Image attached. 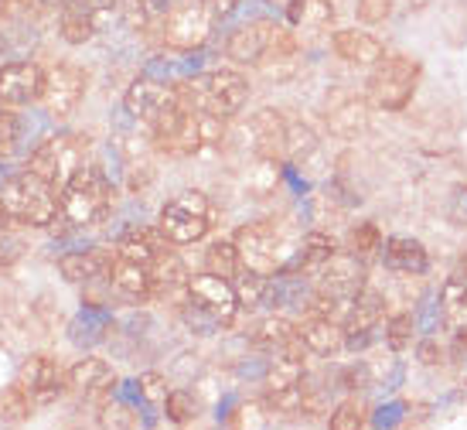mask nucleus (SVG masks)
I'll use <instances>...</instances> for the list:
<instances>
[{
    "label": "nucleus",
    "mask_w": 467,
    "mask_h": 430,
    "mask_svg": "<svg viewBox=\"0 0 467 430\" xmlns=\"http://www.w3.org/2000/svg\"><path fill=\"white\" fill-rule=\"evenodd\" d=\"M113 205V184L103 168L82 164L72 174V182L62 188V222L68 229H89L109 215Z\"/></svg>",
    "instance_id": "f257e3e1"
},
{
    "label": "nucleus",
    "mask_w": 467,
    "mask_h": 430,
    "mask_svg": "<svg viewBox=\"0 0 467 430\" xmlns=\"http://www.w3.org/2000/svg\"><path fill=\"white\" fill-rule=\"evenodd\" d=\"M4 202L7 209L14 212V219L25 222V225H35V229H48L62 219V195L52 182H45L35 171H21V174H11V182L4 184Z\"/></svg>",
    "instance_id": "f03ea898"
},
{
    "label": "nucleus",
    "mask_w": 467,
    "mask_h": 430,
    "mask_svg": "<svg viewBox=\"0 0 467 430\" xmlns=\"http://www.w3.org/2000/svg\"><path fill=\"white\" fill-rule=\"evenodd\" d=\"M182 100L229 120L246 106L249 79L239 68H212V72H202L192 82H184Z\"/></svg>",
    "instance_id": "7ed1b4c3"
},
{
    "label": "nucleus",
    "mask_w": 467,
    "mask_h": 430,
    "mask_svg": "<svg viewBox=\"0 0 467 430\" xmlns=\"http://www.w3.org/2000/svg\"><path fill=\"white\" fill-rule=\"evenodd\" d=\"M362 290H365V260H358L355 253H335V257L317 270L311 308H317V311L327 314V318H335L337 308L355 304Z\"/></svg>",
    "instance_id": "20e7f679"
},
{
    "label": "nucleus",
    "mask_w": 467,
    "mask_h": 430,
    "mask_svg": "<svg viewBox=\"0 0 467 430\" xmlns=\"http://www.w3.org/2000/svg\"><path fill=\"white\" fill-rule=\"evenodd\" d=\"M294 38L286 27H276L273 21H246L225 38V55L235 66H263L266 58H294Z\"/></svg>",
    "instance_id": "39448f33"
},
{
    "label": "nucleus",
    "mask_w": 467,
    "mask_h": 430,
    "mask_svg": "<svg viewBox=\"0 0 467 430\" xmlns=\"http://www.w3.org/2000/svg\"><path fill=\"white\" fill-rule=\"evenodd\" d=\"M215 225V209L205 192H182L161 209L157 229L168 236L171 246H192L202 243Z\"/></svg>",
    "instance_id": "423d86ee"
},
{
    "label": "nucleus",
    "mask_w": 467,
    "mask_h": 430,
    "mask_svg": "<svg viewBox=\"0 0 467 430\" xmlns=\"http://www.w3.org/2000/svg\"><path fill=\"white\" fill-rule=\"evenodd\" d=\"M416 86H420V62L410 58V55H389L382 62L372 66V76H368V103L386 110V113H396L402 106L413 100Z\"/></svg>",
    "instance_id": "0eeeda50"
},
{
    "label": "nucleus",
    "mask_w": 467,
    "mask_h": 430,
    "mask_svg": "<svg viewBox=\"0 0 467 430\" xmlns=\"http://www.w3.org/2000/svg\"><path fill=\"white\" fill-rule=\"evenodd\" d=\"M86 147L89 143H86V137H78V133H55V137L41 141L31 151L27 171H35L45 182H52L58 188V195H62V188L72 182V174L86 164Z\"/></svg>",
    "instance_id": "6e6552de"
},
{
    "label": "nucleus",
    "mask_w": 467,
    "mask_h": 430,
    "mask_svg": "<svg viewBox=\"0 0 467 430\" xmlns=\"http://www.w3.org/2000/svg\"><path fill=\"white\" fill-rule=\"evenodd\" d=\"M154 127L157 143L171 151V154H195L205 147V137H202V117H198V106L192 103H174L168 113L150 123Z\"/></svg>",
    "instance_id": "1a4fd4ad"
},
{
    "label": "nucleus",
    "mask_w": 467,
    "mask_h": 430,
    "mask_svg": "<svg viewBox=\"0 0 467 430\" xmlns=\"http://www.w3.org/2000/svg\"><path fill=\"white\" fill-rule=\"evenodd\" d=\"M188 300H192L195 308H202V311H208L215 321H222V325H229L235 314L243 311L233 280L222 274H212V270L195 274L188 280Z\"/></svg>",
    "instance_id": "9d476101"
},
{
    "label": "nucleus",
    "mask_w": 467,
    "mask_h": 430,
    "mask_svg": "<svg viewBox=\"0 0 467 430\" xmlns=\"http://www.w3.org/2000/svg\"><path fill=\"white\" fill-rule=\"evenodd\" d=\"M86 86H89V79L86 72L76 66H55L45 72V92H41V103L48 110V117L55 120H66L72 117L82 103V96H86Z\"/></svg>",
    "instance_id": "9b49d317"
},
{
    "label": "nucleus",
    "mask_w": 467,
    "mask_h": 430,
    "mask_svg": "<svg viewBox=\"0 0 467 430\" xmlns=\"http://www.w3.org/2000/svg\"><path fill=\"white\" fill-rule=\"evenodd\" d=\"M174 103H182V89H174L171 82H161L154 76H140L133 86H127V96H123V110L133 120H147V123H154Z\"/></svg>",
    "instance_id": "f8f14e48"
},
{
    "label": "nucleus",
    "mask_w": 467,
    "mask_h": 430,
    "mask_svg": "<svg viewBox=\"0 0 467 430\" xmlns=\"http://www.w3.org/2000/svg\"><path fill=\"white\" fill-rule=\"evenodd\" d=\"M382 321H386L382 298H379V294H368V290H362V294H358V300L351 304L345 325H341V328H345V349H348V352H365V349L379 339Z\"/></svg>",
    "instance_id": "ddd939ff"
},
{
    "label": "nucleus",
    "mask_w": 467,
    "mask_h": 430,
    "mask_svg": "<svg viewBox=\"0 0 467 430\" xmlns=\"http://www.w3.org/2000/svg\"><path fill=\"white\" fill-rule=\"evenodd\" d=\"M17 383L27 390V396L35 400V406H48L66 393L68 372H62V365L55 362L52 355H31V359L21 365Z\"/></svg>",
    "instance_id": "4468645a"
},
{
    "label": "nucleus",
    "mask_w": 467,
    "mask_h": 430,
    "mask_svg": "<svg viewBox=\"0 0 467 430\" xmlns=\"http://www.w3.org/2000/svg\"><path fill=\"white\" fill-rule=\"evenodd\" d=\"M243 257V270L256 274H276L280 270V253H276V233L266 222H249L233 239Z\"/></svg>",
    "instance_id": "2eb2a0df"
},
{
    "label": "nucleus",
    "mask_w": 467,
    "mask_h": 430,
    "mask_svg": "<svg viewBox=\"0 0 467 430\" xmlns=\"http://www.w3.org/2000/svg\"><path fill=\"white\" fill-rule=\"evenodd\" d=\"M45 92V68L35 62H4L0 66V106H31Z\"/></svg>",
    "instance_id": "dca6fc26"
},
{
    "label": "nucleus",
    "mask_w": 467,
    "mask_h": 430,
    "mask_svg": "<svg viewBox=\"0 0 467 430\" xmlns=\"http://www.w3.org/2000/svg\"><path fill=\"white\" fill-rule=\"evenodd\" d=\"M284 133H286V117L280 110H256L243 123L246 147L256 157H263V161H273L276 154H284Z\"/></svg>",
    "instance_id": "f3484780"
},
{
    "label": "nucleus",
    "mask_w": 467,
    "mask_h": 430,
    "mask_svg": "<svg viewBox=\"0 0 467 430\" xmlns=\"http://www.w3.org/2000/svg\"><path fill=\"white\" fill-rule=\"evenodd\" d=\"M208 31H212V14L205 11L202 0L178 4L168 14V41L178 45V48H195V45H202L208 38Z\"/></svg>",
    "instance_id": "a211bd4d"
},
{
    "label": "nucleus",
    "mask_w": 467,
    "mask_h": 430,
    "mask_svg": "<svg viewBox=\"0 0 467 430\" xmlns=\"http://www.w3.org/2000/svg\"><path fill=\"white\" fill-rule=\"evenodd\" d=\"M325 123H327V131H331V137L351 141V137H358V133L368 127V103H365L362 96L337 92L325 110Z\"/></svg>",
    "instance_id": "6ab92c4d"
},
{
    "label": "nucleus",
    "mask_w": 467,
    "mask_h": 430,
    "mask_svg": "<svg viewBox=\"0 0 467 430\" xmlns=\"http://www.w3.org/2000/svg\"><path fill=\"white\" fill-rule=\"evenodd\" d=\"M331 48L348 66H376V62L386 58V45L376 35L358 31V27H337L331 35Z\"/></svg>",
    "instance_id": "aec40b11"
},
{
    "label": "nucleus",
    "mask_w": 467,
    "mask_h": 430,
    "mask_svg": "<svg viewBox=\"0 0 467 430\" xmlns=\"http://www.w3.org/2000/svg\"><path fill=\"white\" fill-rule=\"evenodd\" d=\"M382 263L389 267L392 274H410V277H423L430 270V253L427 246L413 239V236H389L382 239Z\"/></svg>",
    "instance_id": "412c9836"
},
{
    "label": "nucleus",
    "mask_w": 467,
    "mask_h": 430,
    "mask_svg": "<svg viewBox=\"0 0 467 430\" xmlns=\"http://www.w3.org/2000/svg\"><path fill=\"white\" fill-rule=\"evenodd\" d=\"M297 341L314 355H337L345 349V328L337 325L335 318H327V314H314L307 321H300L297 325Z\"/></svg>",
    "instance_id": "4be33fe9"
},
{
    "label": "nucleus",
    "mask_w": 467,
    "mask_h": 430,
    "mask_svg": "<svg viewBox=\"0 0 467 430\" xmlns=\"http://www.w3.org/2000/svg\"><path fill=\"white\" fill-rule=\"evenodd\" d=\"M109 267H113V257L103 249H76L58 260V274L68 284H99L109 277Z\"/></svg>",
    "instance_id": "5701e85b"
},
{
    "label": "nucleus",
    "mask_w": 467,
    "mask_h": 430,
    "mask_svg": "<svg viewBox=\"0 0 467 430\" xmlns=\"http://www.w3.org/2000/svg\"><path fill=\"white\" fill-rule=\"evenodd\" d=\"M168 236L161 229H147V225H137L127 236H119L117 243V257H127L133 263H143V267H154L164 253H168Z\"/></svg>",
    "instance_id": "b1692460"
},
{
    "label": "nucleus",
    "mask_w": 467,
    "mask_h": 430,
    "mask_svg": "<svg viewBox=\"0 0 467 430\" xmlns=\"http://www.w3.org/2000/svg\"><path fill=\"white\" fill-rule=\"evenodd\" d=\"M109 284L117 287L123 298L130 300H147L154 298V280H150V267L143 263H133L127 257H113V267H109Z\"/></svg>",
    "instance_id": "393cba45"
},
{
    "label": "nucleus",
    "mask_w": 467,
    "mask_h": 430,
    "mask_svg": "<svg viewBox=\"0 0 467 430\" xmlns=\"http://www.w3.org/2000/svg\"><path fill=\"white\" fill-rule=\"evenodd\" d=\"M150 280H154V298H178L182 308L188 304V280H192V274L171 249L150 267Z\"/></svg>",
    "instance_id": "a878e982"
},
{
    "label": "nucleus",
    "mask_w": 467,
    "mask_h": 430,
    "mask_svg": "<svg viewBox=\"0 0 467 430\" xmlns=\"http://www.w3.org/2000/svg\"><path fill=\"white\" fill-rule=\"evenodd\" d=\"M304 383H307V362H304V355L294 352L290 345L276 349L273 359L266 362L263 386L266 390H290V386H304Z\"/></svg>",
    "instance_id": "bb28decb"
},
{
    "label": "nucleus",
    "mask_w": 467,
    "mask_h": 430,
    "mask_svg": "<svg viewBox=\"0 0 467 430\" xmlns=\"http://www.w3.org/2000/svg\"><path fill=\"white\" fill-rule=\"evenodd\" d=\"M117 383V372L106 359H96V355H86L78 359L72 369H68V390L82 393V396H92V393H106Z\"/></svg>",
    "instance_id": "cd10ccee"
},
{
    "label": "nucleus",
    "mask_w": 467,
    "mask_h": 430,
    "mask_svg": "<svg viewBox=\"0 0 467 430\" xmlns=\"http://www.w3.org/2000/svg\"><path fill=\"white\" fill-rule=\"evenodd\" d=\"M297 339V325L290 321V318H284V314H266V318H260L256 325H253V331H249V341L256 345V349H263V352H276V349H286L290 341Z\"/></svg>",
    "instance_id": "c85d7f7f"
},
{
    "label": "nucleus",
    "mask_w": 467,
    "mask_h": 430,
    "mask_svg": "<svg viewBox=\"0 0 467 430\" xmlns=\"http://www.w3.org/2000/svg\"><path fill=\"white\" fill-rule=\"evenodd\" d=\"M337 253L335 239L325 233H307L304 236V243H300L297 257L286 263V267H280V270H297V274H317L321 267H325L331 257Z\"/></svg>",
    "instance_id": "c756f323"
},
{
    "label": "nucleus",
    "mask_w": 467,
    "mask_h": 430,
    "mask_svg": "<svg viewBox=\"0 0 467 430\" xmlns=\"http://www.w3.org/2000/svg\"><path fill=\"white\" fill-rule=\"evenodd\" d=\"M99 31V14L92 11L86 0H72L62 7V38L68 45H86Z\"/></svg>",
    "instance_id": "7c9ffc66"
},
{
    "label": "nucleus",
    "mask_w": 467,
    "mask_h": 430,
    "mask_svg": "<svg viewBox=\"0 0 467 430\" xmlns=\"http://www.w3.org/2000/svg\"><path fill=\"white\" fill-rule=\"evenodd\" d=\"M317 131H314L311 123H304V120H286V133H284V157L286 161H294V164H304L307 157L317 154Z\"/></svg>",
    "instance_id": "2f4dec72"
},
{
    "label": "nucleus",
    "mask_w": 467,
    "mask_h": 430,
    "mask_svg": "<svg viewBox=\"0 0 467 430\" xmlns=\"http://www.w3.org/2000/svg\"><path fill=\"white\" fill-rule=\"evenodd\" d=\"M441 318L451 331L467 328V284L454 274L441 287Z\"/></svg>",
    "instance_id": "473e14b6"
},
{
    "label": "nucleus",
    "mask_w": 467,
    "mask_h": 430,
    "mask_svg": "<svg viewBox=\"0 0 467 430\" xmlns=\"http://www.w3.org/2000/svg\"><path fill=\"white\" fill-rule=\"evenodd\" d=\"M335 17L331 0H286V21L294 27H327Z\"/></svg>",
    "instance_id": "72a5a7b5"
},
{
    "label": "nucleus",
    "mask_w": 467,
    "mask_h": 430,
    "mask_svg": "<svg viewBox=\"0 0 467 430\" xmlns=\"http://www.w3.org/2000/svg\"><path fill=\"white\" fill-rule=\"evenodd\" d=\"M348 253H355L358 260H372L382 253V233L376 222H358L348 233Z\"/></svg>",
    "instance_id": "f704fd0d"
},
{
    "label": "nucleus",
    "mask_w": 467,
    "mask_h": 430,
    "mask_svg": "<svg viewBox=\"0 0 467 430\" xmlns=\"http://www.w3.org/2000/svg\"><path fill=\"white\" fill-rule=\"evenodd\" d=\"M266 287H270V274H256V270H243V277L235 280V294L243 308H266Z\"/></svg>",
    "instance_id": "c9c22d12"
},
{
    "label": "nucleus",
    "mask_w": 467,
    "mask_h": 430,
    "mask_svg": "<svg viewBox=\"0 0 467 430\" xmlns=\"http://www.w3.org/2000/svg\"><path fill=\"white\" fill-rule=\"evenodd\" d=\"M205 260H208V270L212 274H222V277H235V274H243V257H239V246L235 243H212L205 253Z\"/></svg>",
    "instance_id": "e433bc0d"
},
{
    "label": "nucleus",
    "mask_w": 467,
    "mask_h": 430,
    "mask_svg": "<svg viewBox=\"0 0 467 430\" xmlns=\"http://www.w3.org/2000/svg\"><path fill=\"white\" fill-rule=\"evenodd\" d=\"M31 406H35V400L27 396V390L21 383H14L11 390L0 396V420H4V424H25L27 414H31Z\"/></svg>",
    "instance_id": "4c0bfd02"
},
{
    "label": "nucleus",
    "mask_w": 467,
    "mask_h": 430,
    "mask_svg": "<svg viewBox=\"0 0 467 430\" xmlns=\"http://www.w3.org/2000/svg\"><path fill=\"white\" fill-rule=\"evenodd\" d=\"M161 410L168 414L171 424H192V420L198 417V404H195V396H192L188 390H171Z\"/></svg>",
    "instance_id": "58836bf2"
},
{
    "label": "nucleus",
    "mask_w": 467,
    "mask_h": 430,
    "mask_svg": "<svg viewBox=\"0 0 467 430\" xmlns=\"http://www.w3.org/2000/svg\"><path fill=\"white\" fill-rule=\"evenodd\" d=\"M68 339L76 341V345H99L106 339V321H99L96 314H78L76 321H72V331H68Z\"/></svg>",
    "instance_id": "ea45409f"
},
{
    "label": "nucleus",
    "mask_w": 467,
    "mask_h": 430,
    "mask_svg": "<svg viewBox=\"0 0 467 430\" xmlns=\"http://www.w3.org/2000/svg\"><path fill=\"white\" fill-rule=\"evenodd\" d=\"M413 331H416L413 314H392L389 321H386V345H389L392 352H402L413 341Z\"/></svg>",
    "instance_id": "a19ab883"
},
{
    "label": "nucleus",
    "mask_w": 467,
    "mask_h": 430,
    "mask_svg": "<svg viewBox=\"0 0 467 430\" xmlns=\"http://www.w3.org/2000/svg\"><path fill=\"white\" fill-rule=\"evenodd\" d=\"M21 147V120L17 113H11V106L0 110V161L11 157Z\"/></svg>",
    "instance_id": "79ce46f5"
},
{
    "label": "nucleus",
    "mask_w": 467,
    "mask_h": 430,
    "mask_svg": "<svg viewBox=\"0 0 467 430\" xmlns=\"http://www.w3.org/2000/svg\"><path fill=\"white\" fill-rule=\"evenodd\" d=\"M137 393H140V400L147 406H164V400H168V379L161 376V372H140V379H137Z\"/></svg>",
    "instance_id": "37998d69"
},
{
    "label": "nucleus",
    "mask_w": 467,
    "mask_h": 430,
    "mask_svg": "<svg viewBox=\"0 0 467 430\" xmlns=\"http://www.w3.org/2000/svg\"><path fill=\"white\" fill-rule=\"evenodd\" d=\"M331 430H358L365 427V410L358 400H341V404L331 410Z\"/></svg>",
    "instance_id": "c03bdc74"
},
{
    "label": "nucleus",
    "mask_w": 467,
    "mask_h": 430,
    "mask_svg": "<svg viewBox=\"0 0 467 430\" xmlns=\"http://www.w3.org/2000/svg\"><path fill=\"white\" fill-rule=\"evenodd\" d=\"M416 331H423V335H433L437 328L443 325L441 318V294H427V298L420 300V308H416Z\"/></svg>",
    "instance_id": "a18cd8bd"
},
{
    "label": "nucleus",
    "mask_w": 467,
    "mask_h": 430,
    "mask_svg": "<svg viewBox=\"0 0 467 430\" xmlns=\"http://www.w3.org/2000/svg\"><path fill=\"white\" fill-rule=\"evenodd\" d=\"M182 321L188 325V331H195V335H215L222 328V321H215L208 311H202V308H195L192 300L182 308Z\"/></svg>",
    "instance_id": "49530a36"
},
{
    "label": "nucleus",
    "mask_w": 467,
    "mask_h": 430,
    "mask_svg": "<svg viewBox=\"0 0 467 430\" xmlns=\"http://www.w3.org/2000/svg\"><path fill=\"white\" fill-rule=\"evenodd\" d=\"M239 424H249V427H270L276 420V410H273L270 400H249V404L239 406Z\"/></svg>",
    "instance_id": "de8ad7c7"
},
{
    "label": "nucleus",
    "mask_w": 467,
    "mask_h": 430,
    "mask_svg": "<svg viewBox=\"0 0 467 430\" xmlns=\"http://www.w3.org/2000/svg\"><path fill=\"white\" fill-rule=\"evenodd\" d=\"M447 222L454 229H467V182L451 188V195H447Z\"/></svg>",
    "instance_id": "09e8293b"
},
{
    "label": "nucleus",
    "mask_w": 467,
    "mask_h": 430,
    "mask_svg": "<svg viewBox=\"0 0 467 430\" xmlns=\"http://www.w3.org/2000/svg\"><path fill=\"white\" fill-rule=\"evenodd\" d=\"M392 4H396V0H358V4H355V14H358L362 25H382L392 14Z\"/></svg>",
    "instance_id": "8fccbe9b"
},
{
    "label": "nucleus",
    "mask_w": 467,
    "mask_h": 430,
    "mask_svg": "<svg viewBox=\"0 0 467 430\" xmlns=\"http://www.w3.org/2000/svg\"><path fill=\"white\" fill-rule=\"evenodd\" d=\"M416 359H420L423 365H441L443 362L441 341L433 339V335H423V339L416 341Z\"/></svg>",
    "instance_id": "3c124183"
},
{
    "label": "nucleus",
    "mask_w": 467,
    "mask_h": 430,
    "mask_svg": "<svg viewBox=\"0 0 467 430\" xmlns=\"http://www.w3.org/2000/svg\"><path fill=\"white\" fill-rule=\"evenodd\" d=\"M402 414H406V404L392 400V404L379 406L376 417H372V424H376V427H396V424H402Z\"/></svg>",
    "instance_id": "603ef678"
},
{
    "label": "nucleus",
    "mask_w": 467,
    "mask_h": 430,
    "mask_svg": "<svg viewBox=\"0 0 467 430\" xmlns=\"http://www.w3.org/2000/svg\"><path fill=\"white\" fill-rule=\"evenodd\" d=\"M341 386L345 390H365L368 386V365H348V369H341Z\"/></svg>",
    "instance_id": "864d4df0"
},
{
    "label": "nucleus",
    "mask_w": 467,
    "mask_h": 430,
    "mask_svg": "<svg viewBox=\"0 0 467 430\" xmlns=\"http://www.w3.org/2000/svg\"><path fill=\"white\" fill-rule=\"evenodd\" d=\"M17 257H21V239H14L11 229L0 233V267H11Z\"/></svg>",
    "instance_id": "5fc2aeb1"
},
{
    "label": "nucleus",
    "mask_w": 467,
    "mask_h": 430,
    "mask_svg": "<svg viewBox=\"0 0 467 430\" xmlns=\"http://www.w3.org/2000/svg\"><path fill=\"white\" fill-rule=\"evenodd\" d=\"M205 4V11L212 14V21H225V17H233V11L239 7V0H202Z\"/></svg>",
    "instance_id": "6e6d98bb"
},
{
    "label": "nucleus",
    "mask_w": 467,
    "mask_h": 430,
    "mask_svg": "<svg viewBox=\"0 0 467 430\" xmlns=\"http://www.w3.org/2000/svg\"><path fill=\"white\" fill-rule=\"evenodd\" d=\"M86 4H89V7L99 14V17H106V14H119V11H123V4H127V0H86Z\"/></svg>",
    "instance_id": "4d7b16f0"
},
{
    "label": "nucleus",
    "mask_w": 467,
    "mask_h": 430,
    "mask_svg": "<svg viewBox=\"0 0 467 430\" xmlns=\"http://www.w3.org/2000/svg\"><path fill=\"white\" fill-rule=\"evenodd\" d=\"M140 4L147 7L150 17H168V14L174 11V0H140Z\"/></svg>",
    "instance_id": "13d9d810"
},
{
    "label": "nucleus",
    "mask_w": 467,
    "mask_h": 430,
    "mask_svg": "<svg viewBox=\"0 0 467 430\" xmlns=\"http://www.w3.org/2000/svg\"><path fill=\"white\" fill-rule=\"evenodd\" d=\"M14 222H17V219H14V212L7 209V202L0 198V233H7V229H11Z\"/></svg>",
    "instance_id": "bf43d9fd"
},
{
    "label": "nucleus",
    "mask_w": 467,
    "mask_h": 430,
    "mask_svg": "<svg viewBox=\"0 0 467 430\" xmlns=\"http://www.w3.org/2000/svg\"><path fill=\"white\" fill-rule=\"evenodd\" d=\"M467 352V328H457L454 331V355Z\"/></svg>",
    "instance_id": "052dcab7"
},
{
    "label": "nucleus",
    "mask_w": 467,
    "mask_h": 430,
    "mask_svg": "<svg viewBox=\"0 0 467 430\" xmlns=\"http://www.w3.org/2000/svg\"><path fill=\"white\" fill-rule=\"evenodd\" d=\"M454 277H461V280H464V284H467V249H464V253H461V260H457Z\"/></svg>",
    "instance_id": "680f3d73"
},
{
    "label": "nucleus",
    "mask_w": 467,
    "mask_h": 430,
    "mask_svg": "<svg viewBox=\"0 0 467 430\" xmlns=\"http://www.w3.org/2000/svg\"><path fill=\"white\" fill-rule=\"evenodd\" d=\"M35 7H41V11H48V7H58V0H31Z\"/></svg>",
    "instance_id": "e2e57ef3"
},
{
    "label": "nucleus",
    "mask_w": 467,
    "mask_h": 430,
    "mask_svg": "<svg viewBox=\"0 0 467 430\" xmlns=\"http://www.w3.org/2000/svg\"><path fill=\"white\" fill-rule=\"evenodd\" d=\"M7 182H11V174L0 168V192H4V184H7Z\"/></svg>",
    "instance_id": "0e129e2a"
},
{
    "label": "nucleus",
    "mask_w": 467,
    "mask_h": 430,
    "mask_svg": "<svg viewBox=\"0 0 467 430\" xmlns=\"http://www.w3.org/2000/svg\"><path fill=\"white\" fill-rule=\"evenodd\" d=\"M4 55H7V41L0 38V66H4Z\"/></svg>",
    "instance_id": "69168bd1"
},
{
    "label": "nucleus",
    "mask_w": 467,
    "mask_h": 430,
    "mask_svg": "<svg viewBox=\"0 0 467 430\" xmlns=\"http://www.w3.org/2000/svg\"><path fill=\"white\" fill-rule=\"evenodd\" d=\"M178 4H188V0H178Z\"/></svg>",
    "instance_id": "338daca9"
}]
</instances>
